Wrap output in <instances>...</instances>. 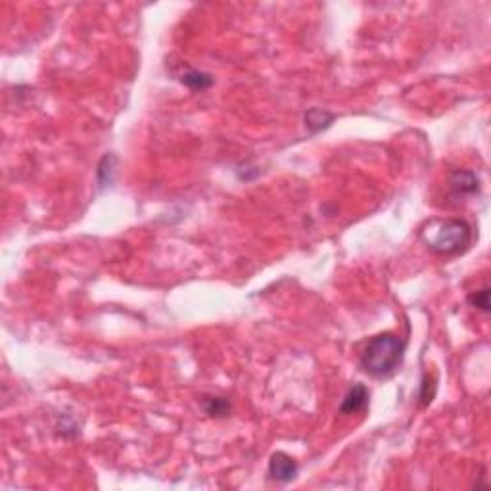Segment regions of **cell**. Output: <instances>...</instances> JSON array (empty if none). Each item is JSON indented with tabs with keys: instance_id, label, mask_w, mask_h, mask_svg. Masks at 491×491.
I'll return each instance as SVG.
<instances>
[{
	"instance_id": "cell-1",
	"label": "cell",
	"mask_w": 491,
	"mask_h": 491,
	"mask_svg": "<svg viewBox=\"0 0 491 491\" xmlns=\"http://www.w3.org/2000/svg\"><path fill=\"white\" fill-rule=\"evenodd\" d=\"M407 340L394 332H382L372 336L359 357L363 372L372 378H388L403 361Z\"/></svg>"
},
{
	"instance_id": "cell-9",
	"label": "cell",
	"mask_w": 491,
	"mask_h": 491,
	"mask_svg": "<svg viewBox=\"0 0 491 491\" xmlns=\"http://www.w3.org/2000/svg\"><path fill=\"white\" fill-rule=\"evenodd\" d=\"M115 164H117V157L113 154H106L102 157V162L98 165V182L100 186H108L113 181V173H115Z\"/></svg>"
},
{
	"instance_id": "cell-5",
	"label": "cell",
	"mask_w": 491,
	"mask_h": 491,
	"mask_svg": "<svg viewBox=\"0 0 491 491\" xmlns=\"http://www.w3.org/2000/svg\"><path fill=\"white\" fill-rule=\"evenodd\" d=\"M369 399H371V394L365 384L361 382H355L352 388L347 389V394L342 399V405L338 409L340 414H355V413H363L367 411L369 407Z\"/></svg>"
},
{
	"instance_id": "cell-7",
	"label": "cell",
	"mask_w": 491,
	"mask_h": 491,
	"mask_svg": "<svg viewBox=\"0 0 491 491\" xmlns=\"http://www.w3.org/2000/svg\"><path fill=\"white\" fill-rule=\"evenodd\" d=\"M334 119H336V113L327 112V110H320V108H311L309 112L305 113V117H303L305 127H307V131H309L311 135L328 129V127L334 123Z\"/></svg>"
},
{
	"instance_id": "cell-2",
	"label": "cell",
	"mask_w": 491,
	"mask_h": 491,
	"mask_svg": "<svg viewBox=\"0 0 491 491\" xmlns=\"http://www.w3.org/2000/svg\"><path fill=\"white\" fill-rule=\"evenodd\" d=\"M424 246L438 256H459L468 250L472 229L463 219H434L421 231Z\"/></svg>"
},
{
	"instance_id": "cell-11",
	"label": "cell",
	"mask_w": 491,
	"mask_h": 491,
	"mask_svg": "<svg viewBox=\"0 0 491 491\" xmlns=\"http://www.w3.org/2000/svg\"><path fill=\"white\" fill-rule=\"evenodd\" d=\"M434 396H436V380L430 378V376L426 374V376L423 378V384H421V392H418L421 407L430 405Z\"/></svg>"
},
{
	"instance_id": "cell-8",
	"label": "cell",
	"mask_w": 491,
	"mask_h": 491,
	"mask_svg": "<svg viewBox=\"0 0 491 491\" xmlns=\"http://www.w3.org/2000/svg\"><path fill=\"white\" fill-rule=\"evenodd\" d=\"M202 407L209 416H215V418H223V416L231 414V403L227 397L206 396L202 399Z\"/></svg>"
},
{
	"instance_id": "cell-10",
	"label": "cell",
	"mask_w": 491,
	"mask_h": 491,
	"mask_svg": "<svg viewBox=\"0 0 491 491\" xmlns=\"http://www.w3.org/2000/svg\"><path fill=\"white\" fill-rule=\"evenodd\" d=\"M466 302L470 303L474 309L482 311V313H490V286H483L482 290H476V292L468 293Z\"/></svg>"
},
{
	"instance_id": "cell-6",
	"label": "cell",
	"mask_w": 491,
	"mask_h": 491,
	"mask_svg": "<svg viewBox=\"0 0 491 491\" xmlns=\"http://www.w3.org/2000/svg\"><path fill=\"white\" fill-rule=\"evenodd\" d=\"M179 81L182 85L189 86L190 90H196V93H204L207 88H211L215 79L211 73H206V71H200V69H186L184 73L179 75Z\"/></svg>"
},
{
	"instance_id": "cell-3",
	"label": "cell",
	"mask_w": 491,
	"mask_h": 491,
	"mask_svg": "<svg viewBox=\"0 0 491 491\" xmlns=\"http://www.w3.org/2000/svg\"><path fill=\"white\" fill-rule=\"evenodd\" d=\"M447 186L455 198L480 194V177L470 169H453L447 177Z\"/></svg>"
},
{
	"instance_id": "cell-4",
	"label": "cell",
	"mask_w": 491,
	"mask_h": 491,
	"mask_svg": "<svg viewBox=\"0 0 491 491\" xmlns=\"http://www.w3.org/2000/svg\"><path fill=\"white\" fill-rule=\"evenodd\" d=\"M300 472V466L285 451H276L269 459V476L280 483H290L296 480V476Z\"/></svg>"
}]
</instances>
